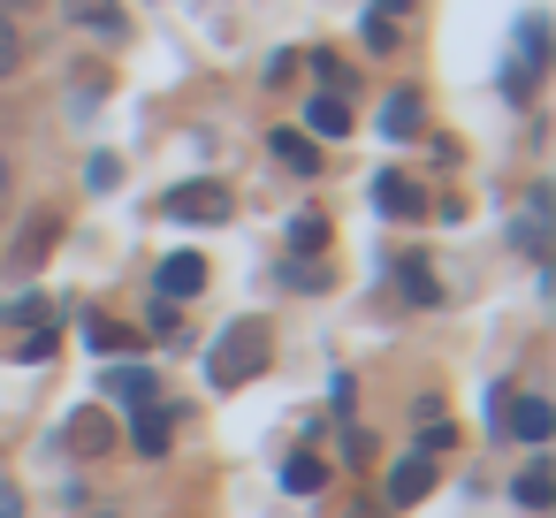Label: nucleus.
<instances>
[{"label":"nucleus","instance_id":"obj_1","mask_svg":"<svg viewBox=\"0 0 556 518\" xmlns=\"http://www.w3.org/2000/svg\"><path fill=\"white\" fill-rule=\"evenodd\" d=\"M260 366H267V328H260V320H229L222 343H214V358H206V381H214V389H237V381H252Z\"/></svg>","mask_w":556,"mask_h":518},{"label":"nucleus","instance_id":"obj_2","mask_svg":"<svg viewBox=\"0 0 556 518\" xmlns=\"http://www.w3.org/2000/svg\"><path fill=\"white\" fill-rule=\"evenodd\" d=\"M168 214H176V222H229L237 199H229L222 184H184V191H168Z\"/></svg>","mask_w":556,"mask_h":518},{"label":"nucleus","instance_id":"obj_3","mask_svg":"<svg viewBox=\"0 0 556 518\" xmlns=\"http://www.w3.org/2000/svg\"><path fill=\"white\" fill-rule=\"evenodd\" d=\"M54 237H62V222H54V214H31V222L16 229V244H9V275H39V260L54 252Z\"/></svg>","mask_w":556,"mask_h":518},{"label":"nucleus","instance_id":"obj_4","mask_svg":"<svg viewBox=\"0 0 556 518\" xmlns=\"http://www.w3.org/2000/svg\"><path fill=\"white\" fill-rule=\"evenodd\" d=\"M374 206H381V214H396V222H419V214H427V191H419L412 176H396V168H389V176H374Z\"/></svg>","mask_w":556,"mask_h":518},{"label":"nucleus","instance_id":"obj_5","mask_svg":"<svg viewBox=\"0 0 556 518\" xmlns=\"http://www.w3.org/2000/svg\"><path fill=\"white\" fill-rule=\"evenodd\" d=\"M100 381H108V396H115V404H130V412L161 404V389H153V366H138V358H130V366H108Z\"/></svg>","mask_w":556,"mask_h":518},{"label":"nucleus","instance_id":"obj_6","mask_svg":"<svg viewBox=\"0 0 556 518\" xmlns=\"http://www.w3.org/2000/svg\"><path fill=\"white\" fill-rule=\"evenodd\" d=\"M199 290H206V260H199V252L161 260V298H168V305H184V298H199Z\"/></svg>","mask_w":556,"mask_h":518},{"label":"nucleus","instance_id":"obj_7","mask_svg":"<svg viewBox=\"0 0 556 518\" xmlns=\"http://www.w3.org/2000/svg\"><path fill=\"white\" fill-rule=\"evenodd\" d=\"M503 419H510V434H518V442H548V434H556V412H548L541 396H510V404H503Z\"/></svg>","mask_w":556,"mask_h":518},{"label":"nucleus","instance_id":"obj_8","mask_svg":"<svg viewBox=\"0 0 556 518\" xmlns=\"http://www.w3.org/2000/svg\"><path fill=\"white\" fill-rule=\"evenodd\" d=\"M168 434H176V412H168V404H146V412H138V427H130L138 457H168Z\"/></svg>","mask_w":556,"mask_h":518},{"label":"nucleus","instance_id":"obj_9","mask_svg":"<svg viewBox=\"0 0 556 518\" xmlns=\"http://www.w3.org/2000/svg\"><path fill=\"white\" fill-rule=\"evenodd\" d=\"M427 488H434V457H427V450H412V457L389 472V503H419Z\"/></svg>","mask_w":556,"mask_h":518},{"label":"nucleus","instance_id":"obj_10","mask_svg":"<svg viewBox=\"0 0 556 518\" xmlns=\"http://www.w3.org/2000/svg\"><path fill=\"white\" fill-rule=\"evenodd\" d=\"M70 24H85V31H100V39H123V31H130L115 0H70Z\"/></svg>","mask_w":556,"mask_h":518},{"label":"nucleus","instance_id":"obj_11","mask_svg":"<svg viewBox=\"0 0 556 518\" xmlns=\"http://www.w3.org/2000/svg\"><path fill=\"white\" fill-rule=\"evenodd\" d=\"M267 146H275V161H282V168H298V176H313V168H320V146H313L305 130H275Z\"/></svg>","mask_w":556,"mask_h":518},{"label":"nucleus","instance_id":"obj_12","mask_svg":"<svg viewBox=\"0 0 556 518\" xmlns=\"http://www.w3.org/2000/svg\"><path fill=\"white\" fill-rule=\"evenodd\" d=\"M510 495L526 503V510H548V495H556V465L541 457V465H526L518 480H510Z\"/></svg>","mask_w":556,"mask_h":518},{"label":"nucleus","instance_id":"obj_13","mask_svg":"<svg viewBox=\"0 0 556 518\" xmlns=\"http://www.w3.org/2000/svg\"><path fill=\"white\" fill-rule=\"evenodd\" d=\"M404 16H412V0H381V9L366 16V47H374V54H389V47H396V24H404Z\"/></svg>","mask_w":556,"mask_h":518},{"label":"nucleus","instance_id":"obj_14","mask_svg":"<svg viewBox=\"0 0 556 518\" xmlns=\"http://www.w3.org/2000/svg\"><path fill=\"white\" fill-rule=\"evenodd\" d=\"M305 130H313V138H343V130H351V108H343L336 92H320V100L305 108Z\"/></svg>","mask_w":556,"mask_h":518},{"label":"nucleus","instance_id":"obj_15","mask_svg":"<svg viewBox=\"0 0 556 518\" xmlns=\"http://www.w3.org/2000/svg\"><path fill=\"white\" fill-rule=\"evenodd\" d=\"M70 442H77L85 457H100V450H108V412H77V419H70Z\"/></svg>","mask_w":556,"mask_h":518},{"label":"nucleus","instance_id":"obj_16","mask_svg":"<svg viewBox=\"0 0 556 518\" xmlns=\"http://www.w3.org/2000/svg\"><path fill=\"white\" fill-rule=\"evenodd\" d=\"M381 130H389V138H412V130H419V100H412V92H396V100L381 108Z\"/></svg>","mask_w":556,"mask_h":518},{"label":"nucleus","instance_id":"obj_17","mask_svg":"<svg viewBox=\"0 0 556 518\" xmlns=\"http://www.w3.org/2000/svg\"><path fill=\"white\" fill-rule=\"evenodd\" d=\"M320 480H328V465H320V457H290V465H282V488H290V495H313Z\"/></svg>","mask_w":556,"mask_h":518},{"label":"nucleus","instance_id":"obj_18","mask_svg":"<svg viewBox=\"0 0 556 518\" xmlns=\"http://www.w3.org/2000/svg\"><path fill=\"white\" fill-rule=\"evenodd\" d=\"M16 70H24V31H16V16H0V85Z\"/></svg>","mask_w":556,"mask_h":518},{"label":"nucleus","instance_id":"obj_19","mask_svg":"<svg viewBox=\"0 0 556 518\" xmlns=\"http://www.w3.org/2000/svg\"><path fill=\"white\" fill-rule=\"evenodd\" d=\"M404 298H412V305H434V298H442V282H434L419 260H404Z\"/></svg>","mask_w":556,"mask_h":518},{"label":"nucleus","instance_id":"obj_20","mask_svg":"<svg viewBox=\"0 0 556 518\" xmlns=\"http://www.w3.org/2000/svg\"><path fill=\"white\" fill-rule=\"evenodd\" d=\"M290 244H298V252H320V244H328V222H320V214H298V222H290Z\"/></svg>","mask_w":556,"mask_h":518},{"label":"nucleus","instance_id":"obj_21","mask_svg":"<svg viewBox=\"0 0 556 518\" xmlns=\"http://www.w3.org/2000/svg\"><path fill=\"white\" fill-rule=\"evenodd\" d=\"M0 320H24V328H39V320H47V298H16V305L0 313Z\"/></svg>","mask_w":556,"mask_h":518},{"label":"nucleus","instance_id":"obj_22","mask_svg":"<svg viewBox=\"0 0 556 518\" xmlns=\"http://www.w3.org/2000/svg\"><path fill=\"white\" fill-rule=\"evenodd\" d=\"M92 343H100V351H123V343H130V336H123V328H115V320H92Z\"/></svg>","mask_w":556,"mask_h":518},{"label":"nucleus","instance_id":"obj_23","mask_svg":"<svg viewBox=\"0 0 556 518\" xmlns=\"http://www.w3.org/2000/svg\"><path fill=\"white\" fill-rule=\"evenodd\" d=\"M0 518H24V495H16L9 480H0Z\"/></svg>","mask_w":556,"mask_h":518},{"label":"nucleus","instance_id":"obj_24","mask_svg":"<svg viewBox=\"0 0 556 518\" xmlns=\"http://www.w3.org/2000/svg\"><path fill=\"white\" fill-rule=\"evenodd\" d=\"M0 199H9V146H0Z\"/></svg>","mask_w":556,"mask_h":518},{"label":"nucleus","instance_id":"obj_25","mask_svg":"<svg viewBox=\"0 0 556 518\" xmlns=\"http://www.w3.org/2000/svg\"><path fill=\"white\" fill-rule=\"evenodd\" d=\"M16 9H31V0H0V16H16Z\"/></svg>","mask_w":556,"mask_h":518}]
</instances>
